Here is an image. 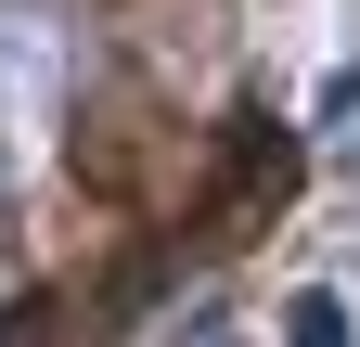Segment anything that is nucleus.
<instances>
[{
  "instance_id": "obj_1",
  "label": "nucleus",
  "mask_w": 360,
  "mask_h": 347,
  "mask_svg": "<svg viewBox=\"0 0 360 347\" xmlns=\"http://www.w3.org/2000/svg\"><path fill=\"white\" fill-rule=\"evenodd\" d=\"M296 347H347V322H335V296H296Z\"/></svg>"
}]
</instances>
